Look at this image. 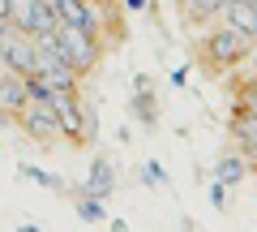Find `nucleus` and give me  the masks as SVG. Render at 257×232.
I'll use <instances>...</instances> for the list:
<instances>
[{"mask_svg": "<svg viewBox=\"0 0 257 232\" xmlns=\"http://www.w3.org/2000/svg\"><path fill=\"white\" fill-rule=\"evenodd\" d=\"M248 56H253V39L240 35L236 26H227L223 18L210 22V30L197 39V60H202V69L214 73V78L231 73L236 65H248Z\"/></svg>", "mask_w": 257, "mask_h": 232, "instance_id": "obj_1", "label": "nucleus"}, {"mask_svg": "<svg viewBox=\"0 0 257 232\" xmlns=\"http://www.w3.org/2000/svg\"><path fill=\"white\" fill-rule=\"evenodd\" d=\"M56 43H60V56H64V65H73L77 73H90L94 65H99V35L94 30H82V26H56Z\"/></svg>", "mask_w": 257, "mask_h": 232, "instance_id": "obj_2", "label": "nucleus"}, {"mask_svg": "<svg viewBox=\"0 0 257 232\" xmlns=\"http://www.w3.org/2000/svg\"><path fill=\"white\" fill-rule=\"evenodd\" d=\"M13 125H18L30 142H39V146H52V142L60 138V125H56V112H52L47 99H26L13 112Z\"/></svg>", "mask_w": 257, "mask_h": 232, "instance_id": "obj_3", "label": "nucleus"}, {"mask_svg": "<svg viewBox=\"0 0 257 232\" xmlns=\"http://www.w3.org/2000/svg\"><path fill=\"white\" fill-rule=\"evenodd\" d=\"M52 112H56V125H60V133L69 142H82L86 133V112H82V99H77V91H52Z\"/></svg>", "mask_w": 257, "mask_h": 232, "instance_id": "obj_4", "label": "nucleus"}, {"mask_svg": "<svg viewBox=\"0 0 257 232\" xmlns=\"http://www.w3.org/2000/svg\"><path fill=\"white\" fill-rule=\"evenodd\" d=\"M0 56L18 73H35V35H26V30H18L9 22V30L0 35Z\"/></svg>", "mask_w": 257, "mask_h": 232, "instance_id": "obj_5", "label": "nucleus"}, {"mask_svg": "<svg viewBox=\"0 0 257 232\" xmlns=\"http://www.w3.org/2000/svg\"><path fill=\"white\" fill-rule=\"evenodd\" d=\"M52 5H56V18H60L64 26H82V30H94V35H99L103 18L94 13L90 0H52Z\"/></svg>", "mask_w": 257, "mask_h": 232, "instance_id": "obj_6", "label": "nucleus"}, {"mask_svg": "<svg viewBox=\"0 0 257 232\" xmlns=\"http://www.w3.org/2000/svg\"><path fill=\"white\" fill-rule=\"evenodd\" d=\"M120 181H116V168H111V159L107 155H94L90 159V172H86V181H82V194H90V198H111V189H116Z\"/></svg>", "mask_w": 257, "mask_h": 232, "instance_id": "obj_7", "label": "nucleus"}, {"mask_svg": "<svg viewBox=\"0 0 257 232\" xmlns=\"http://www.w3.org/2000/svg\"><path fill=\"white\" fill-rule=\"evenodd\" d=\"M26 99H30V91H26V73H18V69H9V65H0V108L18 112Z\"/></svg>", "mask_w": 257, "mask_h": 232, "instance_id": "obj_8", "label": "nucleus"}, {"mask_svg": "<svg viewBox=\"0 0 257 232\" xmlns=\"http://www.w3.org/2000/svg\"><path fill=\"white\" fill-rule=\"evenodd\" d=\"M223 9H227V0H180L184 26H210L223 18Z\"/></svg>", "mask_w": 257, "mask_h": 232, "instance_id": "obj_9", "label": "nucleus"}, {"mask_svg": "<svg viewBox=\"0 0 257 232\" xmlns=\"http://www.w3.org/2000/svg\"><path fill=\"white\" fill-rule=\"evenodd\" d=\"M253 168H248V159H244V150H223L219 155V164H214V181H223V185H240V181L248 177Z\"/></svg>", "mask_w": 257, "mask_h": 232, "instance_id": "obj_10", "label": "nucleus"}, {"mask_svg": "<svg viewBox=\"0 0 257 232\" xmlns=\"http://www.w3.org/2000/svg\"><path fill=\"white\" fill-rule=\"evenodd\" d=\"M133 112H138V121L146 125V129H155V125H159V103L150 99V78L146 73L133 78Z\"/></svg>", "mask_w": 257, "mask_h": 232, "instance_id": "obj_11", "label": "nucleus"}, {"mask_svg": "<svg viewBox=\"0 0 257 232\" xmlns=\"http://www.w3.org/2000/svg\"><path fill=\"white\" fill-rule=\"evenodd\" d=\"M39 5H43V0H9V22H13L18 30H26V35H30V22H35Z\"/></svg>", "mask_w": 257, "mask_h": 232, "instance_id": "obj_12", "label": "nucleus"}, {"mask_svg": "<svg viewBox=\"0 0 257 232\" xmlns=\"http://www.w3.org/2000/svg\"><path fill=\"white\" fill-rule=\"evenodd\" d=\"M18 172H22L26 181H35V185H43V189H56V194L64 189V177H60V172H47V168H39V164H22Z\"/></svg>", "mask_w": 257, "mask_h": 232, "instance_id": "obj_13", "label": "nucleus"}, {"mask_svg": "<svg viewBox=\"0 0 257 232\" xmlns=\"http://www.w3.org/2000/svg\"><path fill=\"white\" fill-rule=\"evenodd\" d=\"M77 219H82V223H103V219H107V211H103V198L77 194Z\"/></svg>", "mask_w": 257, "mask_h": 232, "instance_id": "obj_14", "label": "nucleus"}, {"mask_svg": "<svg viewBox=\"0 0 257 232\" xmlns=\"http://www.w3.org/2000/svg\"><path fill=\"white\" fill-rule=\"evenodd\" d=\"M142 181H146L150 189H159V185H167V168L159 164V159H146V164H142Z\"/></svg>", "mask_w": 257, "mask_h": 232, "instance_id": "obj_15", "label": "nucleus"}, {"mask_svg": "<svg viewBox=\"0 0 257 232\" xmlns=\"http://www.w3.org/2000/svg\"><path fill=\"white\" fill-rule=\"evenodd\" d=\"M210 202L219 206V211L227 206V185H223V181H214V189H210Z\"/></svg>", "mask_w": 257, "mask_h": 232, "instance_id": "obj_16", "label": "nucleus"}, {"mask_svg": "<svg viewBox=\"0 0 257 232\" xmlns=\"http://www.w3.org/2000/svg\"><path fill=\"white\" fill-rule=\"evenodd\" d=\"M9 125H13V112H9V108H0V138L9 133Z\"/></svg>", "mask_w": 257, "mask_h": 232, "instance_id": "obj_17", "label": "nucleus"}, {"mask_svg": "<svg viewBox=\"0 0 257 232\" xmlns=\"http://www.w3.org/2000/svg\"><path fill=\"white\" fill-rule=\"evenodd\" d=\"M124 9L128 13H142V9H146V0H124Z\"/></svg>", "mask_w": 257, "mask_h": 232, "instance_id": "obj_18", "label": "nucleus"}]
</instances>
